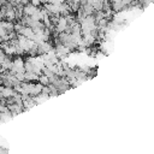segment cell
<instances>
[{"instance_id": "3957f363", "label": "cell", "mask_w": 154, "mask_h": 154, "mask_svg": "<svg viewBox=\"0 0 154 154\" xmlns=\"http://www.w3.org/2000/svg\"><path fill=\"white\" fill-rule=\"evenodd\" d=\"M36 10H37V6L32 5L31 2H29V4L23 6V12H24L25 16H32L36 12Z\"/></svg>"}, {"instance_id": "6da1fadb", "label": "cell", "mask_w": 154, "mask_h": 154, "mask_svg": "<svg viewBox=\"0 0 154 154\" xmlns=\"http://www.w3.org/2000/svg\"><path fill=\"white\" fill-rule=\"evenodd\" d=\"M12 73H16V72H25V61L20 58V57H17L13 59V63H12V67L10 70Z\"/></svg>"}, {"instance_id": "5b68a950", "label": "cell", "mask_w": 154, "mask_h": 154, "mask_svg": "<svg viewBox=\"0 0 154 154\" xmlns=\"http://www.w3.org/2000/svg\"><path fill=\"white\" fill-rule=\"evenodd\" d=\"M7 32H8V31H7V30L4 28V25L0 23V37H1V36H4V35H6Z\"/></svg>"}, {"instance_id": "277c9868", "label": "cell", "mask_w": 154, "mask_h": 154, "mask_svg": "<svg viewBox=\"0 0 154 154\" xmlns=\"http://www.w3.org/2000/svg\"><path fill=\"white\" fill-rule=\"evenodd\" d=\"M42 85H48L51 82H49V77L47 76V75H41V76H38V79H37Z\"/></svg>"}, {"instance_id": "7a4b0ae2", "label": "cell", "mask_w": 154, "mask_h": 154, "mask_svg": "<svg viewBox=\"0 0 154 154\" xmlns=\"http://www.w3.org/2000/svg\"><path fill=\"white\" fill-rule=\"evenodd\" d=\"M7 106H8V108H10L12 114H18L24 109L23 108V103H18V102H12V103H8Z\"/></svg>"}]
</instances>
